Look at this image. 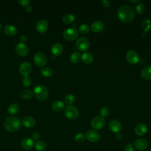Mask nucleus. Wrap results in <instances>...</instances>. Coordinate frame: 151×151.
<instances>
[{"label":"nucleus","mask_w":151,"mask_h":151,"mask_svg":"<svg viewBox=\"0 0 151 151\" xmlns=\"http://www.w3.org/2000/svg\"><path fill=\"white\" fill-rule=\"evenodd\" d=\"M34 60L35 64L39 67L44 66L47 61V57H46L45 55L41 52H37L34 55Z\"/></svg>","instance_id":"8"},{"label":"nucleus","mask_w":151,"mask_h":151,"mask_svg":"<svg viewBox=\"0 0 151 151\" xmlns=\"http://www.w3.org/2000/svg\"><path fill=\"white\" fill-rule=\"evenodd\" d=\"M21 125L20 120L15 116L8 117L4 121L5 129L10 132H14L18 130Z\"/></svg>","instance_id":"2"},{"label":"nucleus","mask_w":151,"mask_h":151,"mask_svg":"<svg viewBox=\"0 0 151 151\" xmlns=\"http://www.w3.org/2000/svg\"><path fill=\"white\" fill-rule=\"evenodd\" d=\"M52 109L56 112L62 111L64 108V104L62 101L56 100L54 101L51 105Z\"/></svg>","instance_id":"22"},{"label":"nucleus","mask_w":151,"mask_h":151,"mask_svg":"<svg viewBox=\"0 0 151 151\" xmlns=\"http://www.w3.org/2000/svg\"><path fill=\"white\" fill-rule=\"evenodd\" d=\"M33 94L35 97L40 100H45L48 96V90L47 88L43 85H38L34 87Z\"/></svg>","instance_id":"3"},{"label":"nucleus","mask_w":151,"mask_h":151,"mask_svg":"<svg viewBox=\"0 0 151 151\" xmlns=\"http://www.w3.org/2000/svg\"><path fill=\"white\" fill-rule=\"evenodd\" d=\"M31 139L33 140H37L40 139V134L38 132H34L32 133V136H31Z\"/></svg>","instance_id":"39"},{"label":"nucleus","mask_w":151,"mask_h":151,"mask_svg":"<svg viewBox=\"0 0 151 151\" xmlns=\"http://www.w3.org/2000/svg\"><path fill=\"white\" fill-rule=\"evenodd\" d=\"M109 113H110V110H109V107H106V106L103 107L102 108H101V109L100 110V116H101V117H102L103 118L108 116Z\"/></svg>","instance_id":"34"},{"label":"nucleus","mask_w":151,"mask_h":151,"mask_svg":"<svg viewBox=\"0 0 151 151\" xmlns=\"http://www.w3.org/2000/svg\"><path fill=\"white\" fill-rule=\"evenodd\" d=\"M85 139H86L85 134H84L83 133H81L76 134L74 137V140H76V142H77L78 143H81V142H84Z\"/></svg>","instance_id":"36"},{"label":"nucleus","mask_w":151,"mask_h":151,"mask_svg":"<svg viewBox=\"0 0 151 151\" xmlns=\"http://www.w3.org/2000/svg\"><path fill=\"white\" fill-rule=\"evenodd\" d=\"M127 62L131 64H136L139 61L138 54L134 50H129L126 55Z\"/></svg>","instance_id":"9"},{"label":"nucleus","mask_w":151,"mask_h":151,"mask_svg":"<svg viewBox=\"0 0 151 151\" xmlns=\"http://www.w3.org/2000/svg\"><path fill=\"white\" fill-rule=\"evenodd\" d=\"M19 109V106L17 104L12 103L9 106L8 108V111L11 114H15L18 112Z\"/></svg>","instance_id":"30"},{"label":"nucleus","mask_w":151,"mask_h":151,"mask_svg":"<svg viewBox=\"0 0 151 151\" xmlns=\"http://www.w3.org/2000/svg\"><path fill=\"white\" fill-rule=\"evenodd\" d=\"M35 147L37 151H45L47 148V145L42 140H38L35 144Z\"/></svg>","instance_id":"26"},{"label":"nucleus","mask_w":151,"mask_h":151,"mask_svg":"<svg viewBox=\"0 0 151 151\" xmlns=\"http://www.w3.org/2000/svg\"><path fill=\"white\" fill-rule=\"evenodd\" d=\"M90 28L89 26L87 24H85L80 25L79 28H78L79 32L81 34H86L88 33L89 31H90Z\"/></svg>","instance_id":"32"},{"label":"nucleus","mask_w":151,"mask_h":151,"mask_svg":"<svg viewBox=\"0 0 151 151\" xmlns=\"http://www.w3.org/2000/svg\"><path fill=\"white\" fill-rule=\"evenodd\" d=\"M136 12L138 14H142L145 11V6L143 3H139L136 7Z\"/></svg>","instance_id":"35"},{"label":"nucleus","mask_w":151,"mask_h":151,"mask_svg":"<svg viewBox=\"0 0 151 151\" xmlns=\"http://www.w3.org/2000/svg\"><path fill=\"white\" fill-rule=\"evenodd\" d=\"M90 46L88 40L86 37H80L78 39L76 42V47L80 51H86Z\"/></svg>","instance_id":"7"},{"label":"nucleus","mask_w":151,"mask_h":151,"mask_svg":"<svg viewBox=\"0 0 151 151\" xmlns=\"http://www.w3.org/2000/svg\"><path fill=\"white\" fill-rule=\"evenodd\" d=\"M147 131V126L143 123L137 124L134 128V132L137 136H143Z\"/></svg>","instance_id":"17"},{"label":"nucleus","mask_w":151,"mask_h":151,"mask_svg":"<svg viewBox=\"0 0 151 151\" xmlns=\"http://www.w3.org/2000/svg\"><path fill=\"white\" fill-rule=\"evenodd\" d=\"M80 54L77 51H74L70 55V61L73 64H76L80 61Z\"/></svg>","instance_id":"29"},{"label":"nucleus","mask_w":151,"mask_h":151,"mask_svg":"<svg viewBox=\"0 0 151 151\" xmlns=\"http://www.w3.org/2000/svg\"><path fill=\"white\" fill-rule=\"evenodd\" d=\"M141 76L146 80H151V65L146 66L141 71Z\"/></svg>","instance_id":"21"},{"label":"nucleus","mask_w":151,"mask_h":151,"mask_svg":"<svg viewBox=\"0 0 151 151\" xmlns=\"http://www.w3.org/2000/svg\"><path fill=\"white\" fill-rule=\"evenodd\" d=\"M78 35V31L74 28H69L66 29L63 32L64 38L67 41H74Z\"/></svg>","instance_id":"4"},{"label":"nucleus","mask_w":151,"mask_h":151,"mask_svg":"<svg viewBox=\"0 0 151 151\" xmlns=\"http://www.w3.org/2000/svg\"><path fill=\"white\" fill-rule=\"evenodd\" d=\"M4 31L6 35L9 36H13L17 34V29L16 27L14 25L9 24L5 26L4 28Z\"/></svg>","instance_id":"24"},{"label":"nucleus","mask_w":151,"mask_h":151,"mask_svg":"<svg viewBox=\"0 0 151 151\" xmlns=\"http://www.w3.org/2000/svg\"><path fill=\"white\" fill-rule=\"evenodd\" d=\"M18 2L21 5L24 6H27L30 4L29 0H18Z\"/></svg>","instance_id":"38"},{"label":"nucleus","mask_w":151,"mask_h":151,"mask_svg":"<svg viewBox=\"0 0 151 151\" xmlns=\"http://www.w3.org/2000/svg\"><path fill=\"white\" fill-rule=\"evenodd\" d=\"M85 136L86 139L90 142H96L100 139V134L96 130L90 129L88 130Z\"/></svg>","instance_id":"10"},{"label":"nucleus","mask_w":151,"mask_h":151,"mask_svg":"<svg viewBox=\"0 0 151 151\" xmlns=\"http://www.w3.org/2000/svg\"><path fill=\"white\" fill-rule=\"evenodd\" d=\"M34 140L29 137H26L24 139L21 143L22 148L25 150H29L32 149V147L34 146Z\"/></svg>","instance_id":"19"},{"label":"nucleus","mask_w":151,"mask_h":151,"mask_svg":"<svg viewBox=\"0 0 151 151\" xmlns=\"http://www.w3.org/2000/svg\"><path fill=\"white\" fill-rule=\"evenodd\" d=\"M118 17L122 21L126 23L129 22L134 18V10L130 6L123 5L118 10Z\"/></svg>","instance_id":"1"},{"label":"nucleus","mask_w":151,"mask_h":151,"mask_svg":"<svg viewBox=\"0 0 151 151\" xmlns=\"http://www.w3.org/2000/svg\"><path fill=\"white\" fill-rule=\"evenodd\" d=\"M15 51L18 55H19V56L23 57L28 54L29 50L27 45L20 42L16 45Z\"/></svg>","instance_id":"12"},{"label":"nucleus","mask_w":151,"mask_h":151,"mask_svg":"<svg viewBox=\"0 0 151 151\" xmlns=\"http://www.w3.org/2000/svg\"><path fill=\"white\" fill-rule=\"evenodd\" d=\"M102 5L105 8H109L110 6V2L108 0H104L102 1Z\"/></svg>","instance_id":"41"},{"label":"nucleus","mask_w":151,"mask_h":151,"mask_svg":"<svg viewBox=\"0 0 151 151\" xmlns=\"http://www.w3.org/2000/svg\"><path fill=\"white\" fill-rule=\"evenodd\" d=\"M22 124L26 127H32L35 124V120L32 116H26L22 120Z\"/></svg>","instance_id":"20"},{"label":"nucleus","mask_w":151,"mask_h":151,"mask_svg":"<svg viewBox=\"0 0 151 151\" xmlns=\"http://www.w3.org/2000/svg\"><path fill=\"white\" fill-rule=\"evenodd\" d=\"M141 25L144 31L146 32L147 31H149L151 28V22L149 19L145 18L143 20H142Z\"/></svg>","instance_id":"27"},{"label":"nucleus","mask_w":151,"mask_h":151,"mask_svg":"<svg viewBox=\"0 0 151 151\" xmlns=\"http://www.w3.org/2000/svg\"><path fill=\"white\" fill-rule=\"evenodd\" d=\"M20 41L21 43L24 44L27 41V37L25 35H22L20 38Z\"/></svg>","instance_id":"42"},{"label":"nucleus","mask_w":151,"mask_h":151,"mask_svg":"<svg viewBox=\"0 0 151 151\" xmlns=\"http://www.w3.org/2000/svg\"><path fill=\"white\" fill-rule=\"evenodd\" d=\"M34 94L30 90H24L21 93V97L24 100H29L33 96Z\"/></svg>","instance_id":"28"},{"label":"nucleus","mask_w":151,"mask_h":151,"mask_svg":"<svg viewBox=\"0 0 151 151\" xmlns=\"http://www.w3.org/2000/svg\"><path fill=\"white\" fill-rule=\"evenodd\" d=\"M31 71L32 66L31 64L28 62L22 63L19 67V71L20 74L24 77L28 76L31 73Z\"/></svg>","instance_id":"11"},{"label":"nucleus","mask_w":151,"mask_h":151,"mask_svg":"<svg viewBox=\"0 0 151 151\" xmlns=\"http://www.w3.org/2000/svg\"><path fill=\"white\" fill-rule=\"evenodd\" d=\"M129 2H133V3H137V2H139V1H129Z\"/></svg>","instance_id":"45"},{"label":"nucleus","mask_w":151,"mask_h":151,"mask_svg":"<svg viewBox=\"0 0 151 151\" xmlns=\"http://www.w3.org/2000/svg\"><path fill=\"white\" fill-rule=\"evenodd\" d=\"M48 24L45 20L39 21L36 25V29L40 33H44L48 29Z\"/></svg>","instance_id":"16"},{"label":"nucleus","mask_w":151,"mask_h":151,"mask_svg":"<svg viewBox=\"0 0 151 151\" xmlns=\"http://www.w3.org/2000/svg\"><path fill=\"white\" fill-rule=\"evenodd\" d=\"M64 100H65V102L66 104H67L68 105L71 106V104H73L74 103V101H75V97H74V96L73 94H67L65 97Z\"/></svg>","instance_id":"33"},{"label":"nucleus","mask_w":151,"mask_h":151,"mask_svg":"<svg viewBox=\"0 0 151 151\" xmlns=\"http://www.w3.org/2000/svg\"><path fill=\"white\" fill-rule=\"evenodd\" d=\"M135 147L140 150H145L148 146V143L146 140L144 139H137L134 142Z\"/></svg>","instance_id":"14"},{"label":"nucleus","mask_w":151,"mask_h":151,"mask_svg":"<svg viewBox=\"0 0 151 151\" xmlns=\"http://www.w3.org/2000/svg\"><path fill=\"white\" fill-rule=\"evenodd\" d=\"M26 11L27 12H31L32 11V7L31 5H28V6H26Z\"/></svg>","instance_id":"44"},{"label":"nucleus","mask_w":151,"mask_h":151,"mask_svg":"<svg viewBox=\"0 0 151 151\" xmlns=\"http://www.w3.org/2000/svg\"><path fill=\"white\" fill-rule=\"evenodd\" d=\"M106 124L105 119L101 116L94 117L91 122V126L96 130H100L103 128Z\"/></svg>","instance_id":"6"},{"label":"nucleus","mask_w":151,"mask_h":151,"mask_svg":"<svg viewBox=\"0 0 151 151\" xmlns=\"http://www.w3.org/2000/svg\"><path fill=\"white\" fill-rule=\"evenodd\" d=\"M78 109L73 106H68L64 110L65 116L69 119H75L78 116Z\"/></svg>","instance_id":"5"},{"label":"nucleus","mask_w":151,"mask_h":151,"mask_svg":"<svg viewBox=\"0 0 151 151\" xmlns=\"http://www.w3.org/2000/svg\"><path fill=\"white\" fill-rule=\"evenodd\" d=\"M116 138L117 139H118L119 140H122L123 139V135L122 133H117V134H116Z\"/></svg>","instance_id":"43"},{"label":"nucleus","mask_w":151,"mask_h":151,"mask_svg":"<svg viewBox=\"0 0 151 151\" xmlns=\"http://www.w3.org/2000/svg\"><path fill=\"white\" fill-rule=\"evenodd\" d=\"M32 83V80L31 78L28 76H25L22 79V84L25 87H29L31 85Z\"/></svg>","instance_id":"37"},{"label":"nucleus","mask_w":151,"mask_h":151,"mask_svg":"<svg viewBox=\"0 0 151 151\" xmlns=\"http://www.w3.org/2000/svg\"><path fill=\"white\" fill-rule=\"evenodd\" d=\"M51 51L54 56H58L62 54L63 51V47L60 43H55L52 45Z\"/></svg>","instance_id":"18"},{"label":"nucleus","mask_w":151,"mask_h":151,"mask_svg":"<svg viewBox=\"0 0 151 151\" xmlns=\"http://www.w3.org/2000/svg\"><path fill=\"white\" fill-rule=\"evenodd\" d=\"M1 23H0V31H1Z\"/></svg>","instance_id":"46"},{"label":"nucleus","mask_w":151,"mask_h":151,"mask_svg":"<svg viewBox=\"0 0 151 151\" xmlns=\"http://www.w3.org/2000/svg\"><path fill=\"white\" fill-rule=\"evenodd\" d=\"M124 151H134V146L132 144H128L124 147Z\"/></svg>","instance_id":"40"},{"label":"nucleus","mask_w":151,"mask_h":151,"mask_svg":"<svg viewBox=\"0 0 151 151\" xmlns=\"http://www.w3.org/2000/svg\"><path fill=\"white\" fill-rule=\"evenodd\" d=\"M82 61L86 64H90L93 61V55L90 52H84L81 56Z\"/></svg>","instance_id":"23"},{"label":"nucleus","mask_w":151,"mask_h":151,"mask_svg":"<svg viewBox=\"0 0 151 151\" xmlns=\"http://www.w3.org/2000/svg\"><path fill=\"white\" fill-rule=\"evenodd\" d=\"M109 127L110 130L113 133H119L122 128L121 123L117 120H112L109 122Z\"/></svg>","instance_id":"13"},{"label":"nucleus","mask_w":151,"mask_h":151,"mask_svg":"<svg viewBox=\"0 0 151 151\" xmlns=\"http://www.w3.org/2000/svg\"><path fill=\"white\" fill-rule=\"evenodd\" d=\"M75 16L71 14H66L63 17V21L67 24H70L75 21Z\"/></svg>","instance_id":"25"},{"label":"nucleus","mask_w":151,"mask_h":151,"mask_svg":"<svg viewBox=\"0 0 151 151\" xmlns=\"http://www.w3.org/2000/svg\"><path fill=\"white\" fill-rule=\"evenodd\" d=\"M41 73L45 77H50L52 75V71L48 67H42L41 69Z\"/></svg>","instance_id":"31"},{"label":"nucleus","mask_w":151,"mask_h":151,"mask_svg":"<svg viewBox=\"0 0 151 151\" xmlns=\"http://www.w3.org/2000/svg\"><path fill=\"white\" fill-rule=\"evenodd\" d=\"M91 29L95 32H101L104 29V24L100 21H94L91 25Z\"/></svg>","instance_id":"15"}]
</instances>
